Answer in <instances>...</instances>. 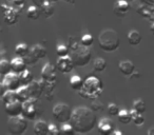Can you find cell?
<instances>
[{"mask_svg": "<svg viewBox=\"0 0 154 135\" xmlns=\"http://www.w3.org/2000/svg\"><path fill=\"white\" fill-rule=\"evenodd\" d=\"M5 22H8V23H10V24H14L15 22H17V20H18L17 12L12 9V8H9V9L7 10V12L5 13Z\"/></svg>", "mask_w": 154, "mask_h": 135, "instance_id": "obj_21", "label": "cell"}, {"mask_svg": "<svg viewBox=\"0 0 154 135\" xmlns=\"http://www.w3.org/2000/svg\"><path fill=\"white\" fill-rule=\"evenodd\" d=\"M16 7H22L24 5V0H13Z\"/></svg>", "mask_w": 154, "mask_h": 135, "instance_id": "obj_41", "label": "cell"}, {"mask_svg": "<svg viewBox=\"0 0 154 135\" xmlns=\"http://www.w3.org/2000/svg\"><path fill=\"white\" fill-rule=\"evenodd\" d=\"M23 60H24V62H26V64H34V63H36L37 60H38V59H37V58L35 57V56L33 55V54L30 52V53H29L28 55L24 56Z\"/></svg>", "mask_w": 154, "mask_h": 135, "instance_id": "obj_38", "label": "cell"}, {"mask_svg": "<svg viewBox=\"0 0 154 135\" xmlns=\"http://www.w3.org/2000/svg\"><path fill=\"white\" fill-rule=\"evenodd\" d=\"M133 109L136 112H138V113L143 114L146 112V110H147V106H146L145 101L143 99H136L133 103Z\"/></svg>", "mask_w": 154, "mask_h": 135, "instance_id": "obj_31", "label": "cell"}, {"mask_svg": "<svg viewBox=\"0 0 154 135\" xmlns=\"http://www.w3.org/2000/svg\"><path fill=\"white\" fill-rule=\"evenodd\" d=\"M62 134H66V135H73L75 133V130L73 128V126L70 124V122H64L62 124V127L60 129Z\"/></svg>", "mask_w": 154, "mask_h": 135, "instance_id": "obj_34", "label": "cell"}, {"mask_svg": "<svg viewBox=\"0 0 154 135\" xmlns=\"http://www.w3.org/2000/svg\"><path fill=\"white\" fill-rule=\"evenodd\" d=\"M98 44L103 51L111 53L119 48L120 38L116 31L112 30V29H106L99 34Z\"/></svg>", "mask_w": 154, "mask_h": 135, "instance_id": "obj_3", "label": "cell"}, {"mask_svg": "<svg viewBox=\"0 0 154 135\" xmlns=\"http://www.w3.org/2000/svg\"><path fill=\"white\" fill-rule=\"evenodd\" d=\"M21 115L26 119L33 120L38 115V108H37V99L30 98L29 100L22 103V113Z\"/></svg>", "mask_w": 154, "mask_h": 135, "instance_id": "obj_7", "label": "cell"}, {"mask_svg": "<svg viewBox=\"0 0 154 135\" xmlns=\"http://www.w3.org/2000/svg\"><path fill=\"white\" fill-rule=\"evenodd\" d=\"M33 130L36 135H48L49 134V124L45 120H37L35 121Z\"/></svg>", "mask_w": 154, "mask_h": 135, "instance_id": "obj_17", "label": "cell"}, {"mask_svg": "<svg viewBox=\"0 0 154 135\" xmlns=\"http://www.w3.org/2000/svg\"><path fill=\"white\" fill-rule=\"evenodd\" d=\"M127 39H128V42L130 45H138L139 43L143 40V37H141V34L136 30H132L128 33V36H127Z\"/></svg>", "mask_w": 154, "mask_h": 135, "instance_id": "obj_18", "label": "cell"}, {"mask_svg": "<svg viewBox=\"0 0 154 135\" xmlns=\"http://www.w3.org/2000/svg\"><path fill=\"white\" fill-rule=\"evenodd\" d=\"M2 82L7 87L8 90H11V91H17L22 86L19 79V75L17 73H14V72H11L8 75H5Z\"/></svg>", "mask_w": 154, "mask_h": 135, "instance_id": "obj_11", "label": "cell"}, {"mask_svg": "<svg viewBox=\"0 0 154 135\" xmlns=\"http://www.w3.org/2000/svg\"><path fill=\"white\" fill-rule=\"evenodd\" d=\"M117 118H118V120H119V122H122V124H128L132 121V117H131L130 112L126 109L120 110L117 115Z\"/></svg>", "mask_w": 154, "mask_h": 135, "instance_id": "obj_26", "label": "cell"}, {"mask_svg": "<svg viewBox=\"0 0 154 135\" xmlns=\"http://www.w3.org/2000/svg\"><path fill=\"white\" fill-rule=\"evenodd\" d=\"M30 52L38 60L39 59H42V58H45V56H47V49H45V48L43 47V45L39 44V43L35 44L34 47H33L32 49L30 50Z\"/></svg>", "mask_w": 154, "mask_h": 135, "instance_id": "obj_20", "label": "cell"}, {"mask_svg": "<svg viewBox=\"0 0 154 135\" xmlns=\"http://www.w3.org/2000/svg\"><path fill=\"white\" fill-rule=\"evenodd\" d=\"M70 53V48L66 47L64 44H58L56 47V54H57L58 57H63V56L69 55Z\"/></svg>", "mask_w": 154, "mask_h": 135, "instance_id": "obj_33", "label": "cell"}, {"mask_svg": "<svg viewBox=\"0 0 154 135\" xmlns=\"http://www.w3.org/2000/svg\"><path fill=\"white\" fill-rule=\"evenodd\" d=\"M45 81L43 79L40 80L33 79V81L30 84H28L29 90H30L31 93V98L38 100L41 97V95L45 93Z\"/></svg>", "mask_w": 154, "mask_h": 135, "instance_id": "obj_10", "label": "cell"}, {"mask_svg": "<svg viewBox=\"0 0 154 135\" xmlns=\"http://www.w3.org/2000/svg\"><path fill=\"white\" fill-rule=\"evenodd\" d=\"M118 69L125 76H131L135 72V66L130 60H122L118 63Z\"/></svg>", "mask_w": 154, "mask_h": 135, "instance_id": "obj_15", "label": "cell"}, {"mask_svg": "<svg viewBox=\"0 0 154 135\" xmlns=\"http://www.w3.org/2000/svg\"><path fill=\"white\" fill-rule=\"evenodd\" d=\"M150 31H151V33L154 35V22L151 24V26H150Z\"/></svg>", "mask_w": 154, "mask_h": 135, "instance_id": "obj_44", "label": "cell"}, {"mask_svg": "<svg viewBox=\"0 0 154 135\" xmlns=\"http://www.w3.org/2000/svg\"><path fill=\"white\" fill-rule=\"evenodd\" d=\"M0 76H1V74H0Z\"/></svg>", "mask_w": 154, "mask_h": 135, "instance_id": "obj_48", "label": "cell"}, {"mask_svg": "<svg viewBox=\"0 0 154 135\" xmlns=\"http://www.w3.org/2000/svg\"><path fill=\"white\" fill-rule=\"evenodd\" d=\"M98 132L103 135H110L114 131V124L110 118H103L97 124Z\"/></svg>", "mask_w": 154, "mask_h": 135, "instance_id": "obj_14", "label": "cell"}, {"mask_svg": "<svg viewBox=\"0 0 154 135\" xmlns=\"http://www.w3.org/2000/svg\"><path fill=\"white\" fill-rule=\"evenodd\" d=\"M93 68H94V71L96 72L105 71L106 68H107V61L103 57H97L93 62Z\"/></svg>", "mask_w": 154, "mask_h": 135, "instance_id": "obj_28", "label": "cell"}, {"mask_svg": "<svg viewBox=\"0 0 154 135\" xmlns=\"http://www.w3.org/2000/svg\"><path fill=\"white\" fill-rule=\"evenodd\" d=\"M66 1H68V2H71V3H73V2H74V1H73V0H66Z\"/></svg>", "mask_w": 154, "mask_h": 135, "instance_id": "obj_45", "label": "cell"}, {"mask_svg": "<svg viewBox=\"0 0 154 135\" xmlns=\"http://www.w3.org/2000/svg\"><path fill=\"white\" fill-rule=\"evenodd\" d=\"M130 114H131V117H132V121L134 122L135 126L140 127V126H143V124H145V118H143V114L136 112L134 109L131 110Z\"/></svg>", "mask_w": 154, "mask_h": 135, "instance_id": "obj_27", "label": "cell"}, {"mask_svg": "<svg viewBox=\"0 0 154 135\" xmlns=\"http://www.w3.org/2000/svg\"><path fill=\"white\" fill-rule=\"evenodd\" d=\"M41 13L45 16V17H50L54 14V7L49 0H45V2L41 5L40 7Z\"/></svg>", "mask_w": 154, "mask_h": 135, "instance_id": "obj_24", "label": "cell"}, {"mask_svg": "<svg viewBox=\"0 0 154 135\" xmlns=\"http://www.w3.org/2000/svg\"><path fill=\"white\" fill-rule=\"evenodd\" d=\"M71 124L78 134H87L96 127L97 118L94 111L87 107H77L73 110L70 119Z\"/></svg>", "mask_w": 154, "mask_h": 135, "instance_id": "obj_1", "label": "cell"}, {"mask_svg": "<svg viewBox=\"0 0 154 135\" xmlns=\"http://www.w3.org/2000/svg\"><path fill=\"white\" fill-rule=\"evenodd\" d=\"M73 110L70 108V106L66 103H57L54 106L53 111V117L55 118L56 121H58L59 124H64V122H69L72 116Z\"/></svg>", "mask_w": 154, "mask_h": 135, "instance_id": "obj_6", "label": "cell"}, {"mask_svg": "<svg viewBox=\"0 0 154 135\" xmlns=\"http://www.w3.org/2000/svg\"><path fill=\"white\" fill-rule=\"evenodd\" d=\"M11 68H12V72L20 74L21 72H23L24 70H26V63L24 62L23 58L17 56V57L13 58V59L11 60Z\"/></svg>", "mask_w": 154, "mask_h": 135, "instance_id": "obj_16", "label": "cell"}, {"mask_svg": "<svg viewBox=\"0 0 154 135\" xmlns=\"http://www.w3.org/2000/svg\"><path fill=\"white\" fill-rule=\"evenodd\" d=\"M1 98H2L3 103H5H5H11V101L16 100V99H17V97H16V91L8 90L7 92L5 93V95H3V96L1 97Z\"/></svg>", "mask_w": 154, "mask_h": 135, "instance_id": "obj_32", "label": "cell"}, {"mask_svg": "<svg viewBox=\"0 0 154 135\" xmlns=\"http://www.w3.org/2000/svg\"><path fill=\"white\" fill-rule=\"evenodd\" d=\"M148 135H154V127L148 130Z\"/></svg>", "mask_w": 154, "mask_h": 135, "instance_id": "obj_42", "label": "cell"}, {"mask_svg": "<svg viewBox=\"0 0 154 135\" xmlns=\"http://www.w3.org/2000/svg\"><path fill=\"white\" fill-rule=\"evenodd\" d=\"M12 72V68H11V61L7 59H2L0 60V74L1 76H5L9 73Z\"/></svg>", "mask_w": 154, "mask_h": 135, "instance_id": "obj_29", "label": "cell"}, {"mask_svg": "<svg viewBox=\"0 0 154 135\" xmlns=\"http://www.w3.org/2000/svg\"><path fill=\"white\" fill-rule=\"evenodd\" d=\"M15 53L17 56L23 58L26 55H28L30 53V49H29L26 43H18L15 48Z\"/></svg>", "mask_w": 154, "mask_h": 135, "instance_id": "obj_30", "label": "cell"}, {"mask_svg": "<svg viewBox=\"0 0 154 135\" xmlns=\"http://www.w3.org/2000/svg\"><path fill=\"white\" fill-rule=\"evenodd\" d=\"M112 134H114V135H122V132H120V131H113V132H112Z\"/></svg>", "mask_w": 154, "mask_h": 135, "instance_id": "obj_43", "label": "cell"}, {"mask_svg": "<svg viewBox=\"0 0 154 135\" xmlns=\"http://www.w3.org/2000/svg\"><path fill=\"white\" fill-rule=\"evenodd\" d=\"M69 55L72 58L75 66H87V64L90 62L91 58H92V54H91L89 48L82 45L80 42L71 43Z\"/></svg>", "mask_w": 154, "mask_h": 135, "instance_id": "obj_4", "label": "cell"}, {"mask_svg": "<svg viewBox=\"0 0 154 135\" xmlns=\"http://www.w3.org/2000/svg\"><path fill=\"white\" fill-rule=\"evenodd\" d=\"M16 97L19 101L21 103H24V101L29 100L31 98V93L30 90H29L28 86H22L16 91Z\"/></svg>", "mask_w": 154, "mask_h": 135, "instance_id": "obj_19", "label": "cell"}, {"mask_svg": "<svg viewBox=\"0 0 154 135\" xmlns=\"http://www.w3.org/2000/svg\"><path fill=\"white\" fill-rule=\"evenodd\" d=\"M128 1H132V0H128Z\"/></svg>", "mask_w": 154, "mask_h": 135, "instance_id": "obj_47", "label": "cell"}, {"mask_svg": "<svg viewBox=\"0 0 154 135\" xmlns=\"http://www.w3.org/2000/svg\"><path fill=\"white\" fill-rule=\"evenodd\" d=\"M70 86L73 90L79 91L84 86V80L82 79V77L79 75H73L70 78Z\"/></svg>", "mask_w": 154, "mask_h": 135, "instance_id": "obj_23", "label": "cell"}, {"mask_svg": "<svg viewBox=\"0 0 154 135\" xmlns=\"http://www.w3.org/2000/svg\"><path fill=\"white\" fill-rule=\"evenodd\" d=\"M7 91H8V89H7V87L5 86V84H3V82H0V97H2Z\"/></svg>", "mask_w": 154, "mask_h": 135, "instance_id": "obj_40", "label": "cell"}, {"mask_svg": "<svg viewBox=\"0 0 154 135\" xmlns=\"http://www.w3.org/2000/svg\"><path fill=\"white\" fill-rule=\"evenodd\" d=\"M56 68L59 72L63 74H68L73 71L75 68V64L73 62L72 58L70 55L63 56V57H58L57 63H56Z\"/></svg>", "mask_w": 154, "mask_h": 135, "instance_id": "obj_8", "label": "cell"}, {"mask_svg": "<svg viewBox=\"0 0 154 135\" xmlns=\"http://www.w3.org/2000/svg\"><path fill=\"white\" fill-rule=\"evenodd\" d=\"M56 72H57V68L54 64L47 62L41 69V79H43L45 82H54L57 79L56 76Z\"/></svg>", "mask_w": 154, "mask_h": 135, "instance_id": "obj_9", "label": "cell"}, {"mask_svg": "<svg viewBox=\"0 0 154 135\" xmlns=\"http://www.w3.org/2000/svg\"><path fill=\"white\" fill-rule=\"evenodd\" d=\"M8 1H13V0H8Z\"/></svg>", "mask_w": 154, "mask_h": 135, "instance_id": "obj_46", "label": "cell"}, {"mask_svg": "<svg viewBox=\"0 0 154 135\" xmlns=\"http://www.w3.org/2000/svg\"><path fill=\"white\" fill-rule=\"evenodd\" d=\"M5 113L12 117V116H19L22 113V103L19 101L18 99L14 101H11L9 103H5Z\"/></svg>", "mask_w": 154, "mask_h": 135, "instance_id": "obj_12", "label": "cell"}, {"mask_svg": "<svg viewBox=\"0 0 154 135\" xmlns=\"http://www.w3.org/2000/svg\"><path fill=\"white\" fill-rule=\"evenodd\" d=\"M40 14H41V10L39 9V7L36 5H31L28 9V11H26V16H28V18L32 20H37L40 17Z\"/></svg>", "mask_w": 154, "mask_h": 135, "instance_id": "obj_22", "label": "cell"}, {"mask_svg": "<svg viewBox=\"0 0 154 135\" xmlns=\"http://www.w3.org/2000/svg\"><path fill=\"white\" fill-rule=\"evenodd\" d=\"M8 130L12 135H21L28 130V121L22 115L12 116L8 120Z\"/></svg>", "mask_w": 154, "mask_h": 135, "instance_id": "obj_5", "label": "cell"}, {"mask_svg": "<svg viewBox=\"0 0 154 135\" xmlns=\"http://www.w3.org/2000/svg\"><path fill=\"white\" fill-rule=\"evenodd\" d=\"M61 133V131L58 129V127L54 124H49V134L50 135H59Z\"/></svg>", "mask_w": 154, "mask_h": 135, "instance_id": "obj_39", "label": "cell"}, {"mask_svg": "<svg viewBox=\"0 0 154 135\" xmlns=\"http://www.w3.org/2000/svg\"><path fill=\"white\" fill-rule=\"evenodd\" d=\"M130 11L128 0H117L114 5V14L118 17H125Z\"/></svg>", "mask_w": 154, "mask_h": 135, "instance_id": "obj_13", "label": "cell"}, {"mask_svg": "<svg viewBox=\"0 0 154 135\" xmlns=\"http://www.w3.org/2000/svg\"><path fill=\"white\" fill-rule=\"evenodd\" d=\"M103 91V84L99 78L96 76H90L84 81V86L78 92L82 97L89 100L97 99Z\"/></svg>", "mask_w": 154, "mask_h": 135, "instance_id": "obj_2", "label": "cell"}, {"mask_svg": "<svg viewBox=\"0 0 154 135\" xmlns=\"http://www.w3.org/2000/svg\"><path fill=\"white\" fill-rule=\"evenodd\" d=\"M93 41H94V39H93L92 35H90V34H85L84 36L80 38V43L87 48L91 47V45L93 44Z\"/></svg>", "mask_w": 154, "mask_h": 135, "instance_id": "obj_35", "label": "cell"}, {"mask_svg": "<svg viewBox=\"0 0 154 135\" xmlns=\"http://www.w3.org/2000/svg\"><path fill=\"white\" fill-rule=\"evenodd\" d=\"M91 109L94 112H98V111L101 112L105 109V106H103V103L98 101L97 99H94V100H92V103H91Z\"/></svg>", "mask_w": 154, "mask_h": 135, "instance_id": "obj_36", "label": "cell"}, {"mask_svg": "<svg viewBox=\"0 0 154 135\" xmlns=\"http://www.w3.org/2000/svg\"><path fill=\"white\" fill-rule=\"evenodd\" d=\"M18 75H19V79L22 86H28V84H30L33 81V75L29 70L26 69L23 72H21Z\"/></svg>", "mask_w": 154, "mask_h": 135, "instance_id": "obj_25", "label": "cell"}, {"mask_svg": "<svg viewBox=\"0 0 154 135\" xmlns=\"http://www.w3.org/2000/svg\"><path fill=\"white\" fill-rule=\"evenodd\" d=\"M119 111H120V109L115 103H110V105L108 106V113H109L110 116H117Z\"/></svg>", "mask_w": 154, "mask_h": 135, "instance_id": "obj_37", "label": "cell"}]
</instances>
